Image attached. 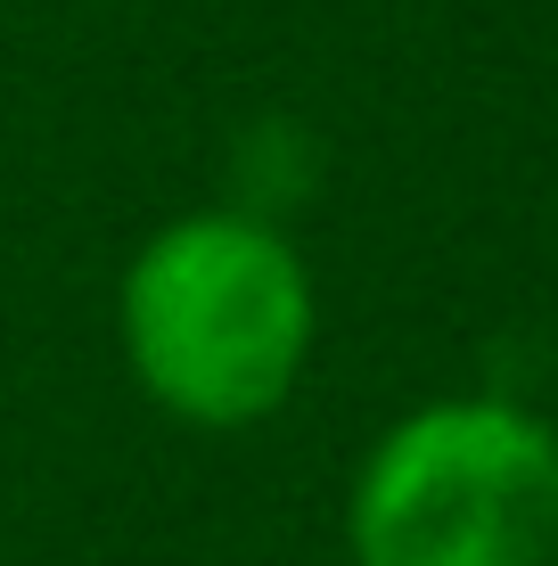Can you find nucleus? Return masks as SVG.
I'll list each match as a JSON object with an SVG mask.
<instances>
[{"label": "nucleus", "instance_id": "obj_1", "mask_svg": "<svg viewBox=\"0 0 558 566\" xmlns=\"http://www.w3.org/2000/svg\"><path fill=\"white\" fill-rule=\"evenodd\" d=\"M115 337L165 419L230 436L296 395L313 361V271L255 213H181L124 263Z\"/></svg>", "mask_w": 558, "mask_h": 566}, {"label": "nucleus", "instance_id": "obj_2", "mask_svg": "<svg viewBox=\"0 0 558 566\" xmlns=\"http://www.w3.org/2000/svg\"><path fill=\"white\" fill-rule=\"evenodd\" d=\"M354 566H550L558 427L509 395L402 411L345 493Z\"/></svg>", "mask_w": 558, "mask_h": 566}]
</instances>
